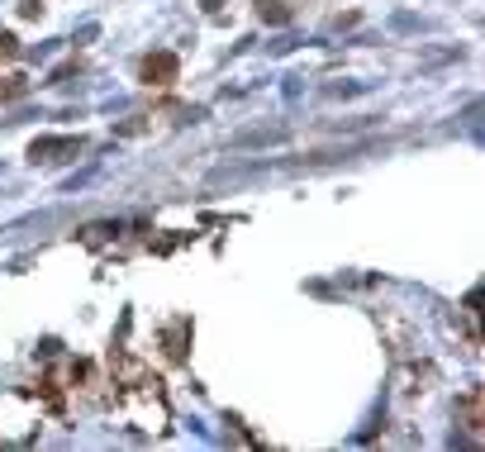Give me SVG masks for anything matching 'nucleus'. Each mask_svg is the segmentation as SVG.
<instances>
[{"instance_id":"4","label":"nucleus","mask_w":485,"mask_h":452,"mask_svg":"<svg viewBox=\"0 0 485 452\" xmlns=\"http://www.w3.org/2000/svg\"><path fill=\"white\" fill-rule=\"evenodd\" d=\"M186 334H191V324H186V319H177V324L162 334V343H167V357H172V362H181V357H186Z\"/></svg>"},{"instance_id":"1","label":"nucleus","mask_w":485,"mask_h":452,"mask_svg":"<svg viewBox=\"0 0 485 452\" xmlns=\"http://www.w3.org/2000/svg\"><path fill=\"white\" fill-rule=\"evenodd\" d=\"M138 76H143V86L167 91V86H172V81L181 76V57H177L172 48H157V53H147L143 63H138Z\"/></svg>"},{"instance_id":"6","label":"nucleus","mask_w":485,"mask_h":452,"mask_svg":"<svg viewBox=\"0 0 485 452\" xmlns=\"http://www.w3.org/2000/svg\"><path fill=\"white\" fill-rule=\"evenodd\" d=\"M29 95V81L25 76H0V100H19Z\"/></svg>"},{"instance_id":"7","label":"nucleus","mask_w":485,"mask_h":452,"mask_svg":"<svg viewBox=\"0 0 485 452\" xmlns=\"http://www.w3.org/2000/svg\"><path fill=\"white\" fill-rule=\"evenodd\" d=\"M15 53H19V38L15 34H0V63H10Z\"/></svg>"},{"instance_id":"9","label":"nucleus","mask_w":485,"mask_h":452,"mask_svg":"<svg viewBox=\"0 0 485 452\" xmlns=\"http://www.w3.org/2000/svg\"><path fill=\"white\" fill-rule=\"evenodd\" d=\"M200 5H205V10H219V0H200Z\"/></svg>"},{"instance_id":"2","label":"nucleus","mask_w":485,"mask_h":452,"mask_svg":"<svg viewBox=\"0 0 485 452\" xmlns=\"http://www.w3.org/2000/svg\"><path fill=\"white\" fill-rule=\"evenodd\" d=\"M457 415H461V424H467L471 434H480V428H485V390L480 386H471L467 396L457 400Z\"/></svg>"},{"instance_id":"5","label":"nucleus","mask_w":485,"mask_h":452,"mask_svg":"<svg viewBox=\"0 0 485 452\" xmlns=\"http://www.w3.org/2000/svg\"><path fill=\"white\" fill-rule=\"evenodd\" d=\"M258 15L267 19V25H286L290 19V10L281 5V0H258Z\"/></svg>"},{"instance_id":"3","label":"nucleus","mask_w":485,"mask_h":452,"mask_svg":"<svg viewBox=\"0 0 485 452\" xmlns=\"http://www.w3.org/2000/svg\"><path fill=\"white\" fill-rule=\"evenodd\" d=\"M57 153L76 157L81 153V138H38L29 148V162H57Z\"/></svg>"},{"instance_id":"8","label":"nucleus","mask_w":485,"mask_h":452,"mask_svg":"<svg viewBox=\"0 0 485 452\" xmlns=\"http://www.w3.org/2000/svg\"><path fill=\"white\" fill-rule=\"evenodd\" d=\"M19 15H25V19H44V0H19Z\"/></svg>"}]
</instances>
